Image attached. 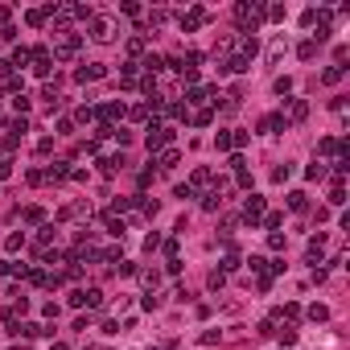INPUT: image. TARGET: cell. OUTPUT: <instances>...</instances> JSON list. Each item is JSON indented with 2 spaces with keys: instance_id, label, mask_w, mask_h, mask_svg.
I'll return each instance as SVG.
<instances>
[{
  "instance_id": "cell-2",
  "label": "cell",
  "mask_w": 350,
  "mask_h": 350,
  "mask_svg": "<svg viewBox=\"0 0 350 350\" xmlns=\"http://www.w3.org/2000/svg\"><path fill=\"white\" fill-rule=\"evenodd\" d=\"M111 37H115V29H111L107 17H95V21H91V41H111Z\"/></svg>"
},
{
  "instance_id": "cell-14",
  "label": "cell",
  "mask_w": 350,
  "mask_h": 350,
  "mask_svg": "<svg viewBox=\"0 0 350 350\" xmlns=\"http://www.w3.org/2000/svg\"><path fill=\"white\" fill-rule=\"evenodd\" d=\"M309 317L313 321H325V317H330V309H325V305H309Z\"/></svg>"
},
{
  "instance_id": "cell-3",
  "label": "cell",
  "mask_w": 350,
  "mask_h": 350,
  "mask_svg": "<svg viewBox=\"0 0 350 350\" xmlns=\"http://www.w3.org/2000/svg\"><path fill=\"white\" fill-rule=\"evenodd\" d=\"M284 128H288V120H284V115H264V120H260V132H264V136L284 132Z\"/></svg>"
},
{
  "instance_id": "cell-21",
  "label": "cell",
  "mask_w": 350,
  "mask_h": 350,
  "mask_svg": "<svg viewBox=\"0 0 350 350\" xmlns=\"http://www.w3.org/2000/svg\"><path fill=\"white\" fill-rule=\"evenodd\" d=\"M280 223H284V214H268V218H264V227H268V231H276Z\"/></svg>"
},
{
  "instance_id": "cell-4",
  "label": "cell",
  "mask_w": 350,
  "mask_h": 350,
  "mask_svg": "<svg viewBox=\"0 0 350 350\" xmlns=\"http://www.w3.org/2000/svg\"><path fill=\"white\" fill-rule=\"evenodd\" d=\"M243 214H247V218H260V214H264V198H260V194H251L247 202H243Z\"/></svg>"
},
{
  "instance_id": "cell-16",
  "label": "cell",
  "mask_w": 350,
  "mask_h": 350,
  "mask_svg": "<svg viewBox=\"0 0 350 350\" xmlns=\"http://www.w3.org/2000/svg\"><path fill=\"white\" fill-rule=\"evenodd\" d=\"M214 148H218V153H227V148H231V136L218 132V136H214Z\"/></svg>"
},
{
  "instance_id": "cell-17",
  "label": "cell",
  "mask_w": 350,
  "mask_h": 350,
  "mask_svg": "<svg viewBox=\"0 0 350 350\" xmlns=\"http://www.w3.org/2000/svg\"><path fill=\"white\" fill-rule=\"evenodd\" d=\"M309 177H313V181L325 177V165H321V161H313V165H309Z\"/></svg>"
},
{
  "instance_id": "cell-9",
  "label": "cell",
  "mask_w": 350,
  "mask_h": 350,
  "mask_svg": "<svg viewBox=\"0 0 350 350\" xmlns=\"http://www.w3.org/2000/svg\"><path fill=\"white\" fill-rule=\"evenodd\" d=\"M284 50H288V45H284V37H276V41H272V50H268V62L276 66L280 58H284Z\"/></svg>"
},
{
  "instance_id": "cell-19",
  "label": "cell",
  "mask_w": 350,
  "mask_h": 350,
  "mask_svg": "<svg viewBox=\"0 0 350 350\" xmlns=\"http://www.w3.org/2000/svg\"><path fill=\"white\" fill-rule=\"evenodd\" d=\"M223 280H227V272H218V268H214V272H210V288H223Z\"/></svg>"
},
{
  "instance_id": "cell-10",
  "label": "cell",
  "mask_w": 350,
  "mask_h": 350,
  "mask_svg": "<svg viewBox=\"0 0 350 350\" xmlns=\"http://www.w3.org/2000/svg\"><path fill=\"white\" fill-rule=\"evenodd\" d=\"M83 305L99 309V305H103V293H99V288H87V293H83Z\"/></svg>"
},
{
  "instance_id": "cell-15",
  "label": "cell",
  "mask_w": 350,
  "mask_h": 350,
  "mask_svg": "<svg viewBox=\"0 0 350 350\" xmlns=\"http://www.w3.org/2000/svg\"><path fill=\"white\" fill-rule=\"evenodd\" d=\"M297 54H301V58H313V54H317V41H301Z\"/></svg>"
},
{
  "instance_id": "cell-11",
  "label": "cell",
  "mask_w": 350,
  "mask_h": 350,
  "mask_svg": "<svg viewBox=\"0 0 350 350\" xmlns=\"http://www.w3.org/2000/svg\"><path fill=\"white\" fill-rule=\"evenodd\" d=\"M346 202V190H342V181H334V190H330V206H342Z\"/></svg>"
},
{
  "instance_id": "cell-12",
  "label": "cell",
  "mask_w": 350,
  "mask_h": 350,
  "mask_svg": "<svg viewBox=\"0 0 350 350\" xmlns=\"http://www.w3.org/2000/svg\"><path fill=\"white\" fill-rule=\"evenodd\" d=\"M45 177H50V181H58V177H66V161H58V165H50V169H45Z\"/></svg>"
},
{
  "instance_id": "cell-13",
  "label": "cell",
  "mask_w": 350,
  "mask_h": 350,
  "mask_svg": "<svg viewBox=\"0 0 350 350\" xmlns=\"http://www.w3.org/2000/svg\"><path fill=\"white\" fill-rule=\"evenodd\" d=\"M293 177V165H280V169H272V181H288Z\"/></svg>"
},
{
  "instance_id": "cell-8",
  "label": "cell",
  "mask_w": 350,
  "mask_h": 350,
  "mask_svg": "<svg viewBox=\"0 0 350 350\" xmlns=\"http://www.w3.org/2000/svg\"><path fill=\"white\" fill-rule=\"evenodd\" d=\"M288 115H293V120H305V115H309V103L305 99H293V103H288Z\"/></svg>"
},
{
  "instance_id": "cell-1",
  "label": "cell",
  "mask_w": 350,
  "mask_h": 350,
  "mask_svg": "<svg viewBox=\"0 0 350 350\" xmlns=\"http://www.w3.org/2000/svg\"><path fill=\"white\" fill-rule=\"evenodd\" d=\"M169 140H173V128L153 124V128H148V153H153V148H161V144H169Z\"/></svg>"
},
{
  "instance_id": "cell-6",
  "label": "cell",
  "mask_w": 350,
  "mask_h": 350,
  "mask_svg": "<svg viewBox=\"0 0 350 350\" xmlns=\"http://www.w3.org/2000/svg\"><path fill=\"white\" fill-rule=\"evenodd\" d=\"M321 251H325V235H313V239H309V264H317Z\"/></svg>"
},
{
  "instance_id": "cell-23",
  "label": "cell",
  "mask_w": 350,
  "mask_h": 350,
  "mask_svg": "<svg viewBox=\"0 0 350 350\" xmlns=\"http://www.w3.org/2000/svg\"><path fill=\"white\" fill-rule=\"evenodd\" d=\"M210 181V169H194V185H206Z\"/></svg>"
},
{
  "instance_id": "cell-5",
  "label": "cell",
  "mask_w": 350,
  "mask_h": 350,
  "mask_svg": "<svg viewBox=\"0 0 350 350\" xmlns=\"http://www.w3.org/2000/svg\"><path fill=\"white\" fill-rule=\"evenodd\" d=\"M202 21H206V8H190V13L181 17V29H198Z\"/></svg>"
},
{
  "instance_id": "cell-18",
  "label": "cell",
  "mask_w": 350,
  "mask_h": 350,
  "mask_svg": "<svg viewBox=\"0 0 350 350\" xmlns=\"http://www.w3.org/2000/svg\"><path fill=\"white\" fill-rule=\"evenodd\" d=\"M321 78H325V83H338V78H342V66H330V70H325Z\"/></svg>"
},
{
  "instance_id": "cell-7",
  "label": "cell",
  "mask_w": 350,
  "mask_h": 350,
  "mask_svg": "<svg viewBox=\"0 0 350 350\" xmlns=\"http://www.w3.org/2000/svg\"><path fill=\"white\" fill-rule=\"evenodd\" d=\"M309 206V194L305 190H293V194H288V210H305Z\"/></svg>"
},
{
  "instance_id": "cell-22",
  "label": "cell",
  "mask_w": 350,
  "mask_h": 350,
  "mask_svg": "<svg viewBox=\"0 0 350 350\" xmlns=\"http://www.w3.org/2000/svg\"><path fill=\"white\" fill-rule=\"evenodd\" d=\"M144 66L153 70V74H157V70H165V66H161V58H157V54H148V58H144Z\"/></svg>"
},
{
  "instance_id": "cell-20",
  "label": "cell",
  "mask_w": 350,
  "mask_h": 350,
  "mask_svg": "<svg viewBox=\"0 0 350 350\" xmlns=\"http://www.w3.org/2000/svg\"><path fill=\"white\" fill-rule=\"evenodd\" d=\"M173 165H177V153H173V148H169V153L161 157V169H173Z\"/></svg>"
}]
</instances>
